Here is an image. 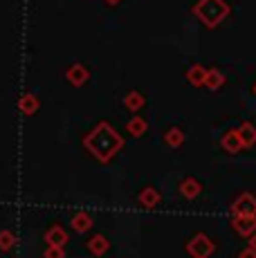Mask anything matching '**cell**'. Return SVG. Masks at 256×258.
Here are the masks:
<instances>
[{
	"mask_svg": "<svg viewBox=\"0 0 256 258\" xmlns=\"http://www.w3.org/2000/svg\"><path fill=\"white\" fill-rule=\"evenodd\" d=\"M194 14L203 21L207 27H216L227 18L229 14V5L225 0H200L194 7Z\"/></svg>",
	"mask_w": 256,
	"mask_h": 258,
	"instance_id": "cell-1",
	"label": "cell"
},
{
	"mask_svg": "<svg viewBox=\"0 0 256 258\" xmlns=\"http://www.w3.org/2000/svg\"><path fill=\"white\" fill-rule=\"evenodd\" d=\"M234 213L236 216H256V200L252 193H243L238 200L234 202Z\"/></svg>",
	"mask_w": 256,
	"mask_h": 258,
	"instance_id": "cell-2",
	"label": "cell"
},
{
	"mask_svg": "<svg viewBox=\"0 0 256 258\" xmlns=\"http://www.w3.org/2000/svg\"><path fill=\"white\" fill-rule=\"evenodd\" d=\"M231 225H234V229L238 231L240 236L256 234V216H236Z\"/></svg>",
	"mask_w": 256,
	"mask_h": 258,
	"instance_id": "cell-3",
	"label": "cell"
},
{
	"mask_svg": "<svg viewBox=\"0 0 256 258\" xmlns=\"http://www.w3.org/2000/svg\"><path fill=\"white\" fill-rule=\"evenodd\" d=\"M211 249H214V245H211L205 236H198L194 242H191V254L196 258H207L211 254Z\"/></svg>",
	"mask_w": 256,
	"mask_h": 258,
	"instance_id": "cell-4",
	"label": "cell"
},
{
	"mask_svg": "<svg viewBox=\"0 0 256 258\" xmlns=\"http://www.w3.org/2000/svg\"><path fill=\"white\" fill-rule=\"evenodd\" d=\"M236 133H238L243 146H254V144H256V128H254V123H249V121L240 123V128Z\"/></svg>",
	"mask_w": 256,
	"mask_h": 258,
	"instance_id": "cell-5",
	"label": "cell"
},
{
	"mask_svg": "<svg viewBox=\"0 0 256 258\" xmlns=\"http://www.w3.org/2000/svg\"><path fill=\"white\" fill-rule=\"evenodd\" d=\"M205 86L209 90H218V88L225 86V74L218 70H207V79H205Z\"/></svg>",
	"mask_w": 256,
	"mask_h": 258,
	"instance_id": "cell-6",
	"label": "cell"
},
{
	"mask_svg": "<svg viewBox=\"0 0 256 258\" xmlns=\"http://www.w3.org/2000/svg\"><path fill=\"white\" fill-rule=\"evenodd\" d=\"M223 146L227 148L229 153H238V151H240V146H243V142H240L238 133H236V131H229L227 135L223 137Z\"/></svg>",
	"mask_w": 256,
	"mask_h": 258,
	"instance_id": "cell-7",
	"label": "cell"
},
{
	"mask_svg": "<svg viewBox=\"0 0 256 258\" xmlns=\"http://www.w3.org/2000/svg\"><path fill=\"white\" fill-rule=\"evenodd\" d=\"M186 79H189L194 86H205V79H207V70L203 66H194L189 72H186Z\"/></svg>",
	"mask_w": 256,
	"mask_h": 258,
	"instance_id": "cell-8",
	"label": "cell"
},
{
	"mask_svg": "<svg viewBox=\"0 0 256 258\" xmlns=\"http://www.w3.org/2000/svg\"><path fill=\"white\" fill-rule=\"evenodd\" d=\"M68 79H72L75 83H81L83 79H86V70H83L81 66H75L70 72H68Z\"/></svg>",
	"mask_w": 256,
	"mask_h": 258,
	"instance_id": "cell-9",
	"label": "cell"
},
{
	"mask_svg": "<svg viewBox=\"0 0 256 258\" xmlns=\"http://www.w3.org/2000/svg\"><path fill=\"white\" fill-rule=\"evenodd\" d=\"M126 103H128V108H133V110H135V108H140L142 97L137 92H133V94H128V97H126Z\"/></svg>",
	"mask_w": 256,
	"mask_h": 258,
	"instance_id": "cell-10",
	"label": "cell"
},
{
	"mask_svg": "<svg viewBox=\"0 0 256 258\" xmlns=\"http://www.w3.org/2000/svg\"><path fill=\"white\" fill-rule=\"evenodd\" d=\"M23 108H25V112H32V110H36V99H32V97H25V99H23Z\"/></svg>",
	"mask_w": 256,
	"mask_h": 258,
	"instance_id": "cell-11",
	"label": "cell"
},
{
	"mask_svg": "<svg viewBox=\"0 0 256 258\" xmlns=\"http://www.w3.org/2000/svg\"><path fill=\"white\" fill-rule=\"evenodd\" d=\"M166 140H171V142H169L171 146H178V144H180V140H182V135H180L178 131H171L169 135H166Z\"/></svg>",
	"mask_w": 256,
	"mask_h": 258,
	"instance_id": "cell-12",
	"label": "cell"
},
{
	"mask_svg": "<svg viewBox=\"0 0 256 258\" xmlns=\"http://www.w3.org/2000/svg\"><path fill=\"white\" fill-rule=\"evenodd\" d=\"M182 191H184V193H189V198H194L196 193H198V186H196L194 182H189V184H184V186H182Z\"/></svg>",
	"mask_w": 256,
	"mask_h": 258,
	"instance_id": "cell-13",
	"label": "cell"
},
{
	"mask_svg": "<svg viewBox=\"0 0 256 258\" xmlns=\"http://www.w3.org/2000/svg\"><path fill=\"white\" fill-rule=\"evenodd\" d=\"M131 131H135V133L144 131V121H142V119H135V121L131 123Z\"/></svg>",
	"mask_w": 256,
	"mask_h": 258,
	"instance_id": "cell-14",
	"label": "cell"
},
{
	"mask_svg": "<svg viewBox=\"0 0 256 258\" xmlns=\"http://www.w3.org/2000/svg\"><path fill=\"white\" fill-rule=\"evenodd\" d=\"M240 258H256V249H252V247H247V249L240 254Z\"/></svg>",
	"mask_w": 256,
	"mask_h": 258,
	"instance_id": "cell-15",
	"label": "cell"
},
{
	"mask_svg": "<svg viewBox=\"0 0 256 258\" xmlns=\"http://www.w3.org/2000/svg\"><path fill=\"white\" fill-rule=\"evenodd\" d=\"M249 247H252V249H256V234L252 236V240H249Z\"/></svg>",
	"mask_w": 256,
	"mask_h": 258,
	"instance_id": "cell-16",
	"label": "cell"
},
{
	"mask_svg": "<svg viewBox=\"0 0 256 258\" xmlns=\"http://www.w3.org/2000/svg\"><path fill=\"white\" fill-rule=\"evenodd\" d=\"M106 3H110V5H115V3H119V0H106Z\"/></svg>",
	"mask_w": 256,
	"mask_h": 258,
	"instance_id": "cell-17",
	"label": "cell"
}]
</instances>
